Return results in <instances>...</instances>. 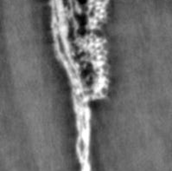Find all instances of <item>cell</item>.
Returning <instances> with one entry per match:
<instances>
[{"label": "cell", "mask_w": 172, "mask_h": 171, "mask_svg": "<svg viewBox=\"0 0 172 171\" xmlns=\"http://www.w3.org/2000/svg\"><path fill=\"white\" fill-rule=\"evenodd\" d=\"M86 143H85V141L81 138V139H80L79 143H78V148H79L80 150V155L81 156H84L85 155V153H86Z\"/></svg>", "instance_id": "6da1fadb"}]
</instances>
